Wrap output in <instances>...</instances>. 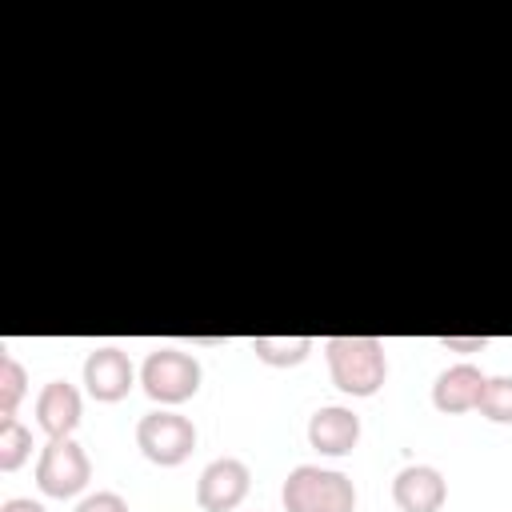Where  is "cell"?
I'll return each instance as SVG.
<instances>
[{
    "label": "cell",
    "mask_w": 512,
    "mask_h": 512,
    "mask_svg": "<svg viewBox=\"0 0 512 512\" xmlns=\"http://www.w3.org/2000/svg\"><path fill=\"white\" fill-rule=\"evenodd\" d=\"M140 384L156 404H184L200 392V360L180 348H156L140 368Z\"/></svg>",
    "instance_id": "3"
},
{
    "label": "cell",
    "mask_w": 512,
    "mask_h": 512,
    "mask_svg": "<svg viewBox=\"0 0 512 512\" xmlns=\"http://www.w3.org/2000/svg\"><path fill=\"white\" fill-rule=\"evenodd\" d=\"M80 392L68 384V380H48L36 396V424L48 432V440H60V436H72L76 424H80Z\"/></svg>",
    "instance_id": "10"
},
{
    "label": "cell",
    "mask_w": 512,
    "mask_h": 512,
    "mask_svg": "<svg viewBox=\"0 0 512 512\" xmlns=\"http://www.w3.org/2000/svg\"><path fill=\"white\" fill-rule=\"evenodd\" d=\"M248 484H252L248 464L236 460V456H220V460H212L200 472V480H196V504L204 512H232L248 496Z\"/></svg>",
    "instance_id": "6"
},
{
    "label": "cell",
    "mask_w": 512,
    "mask_h": 512,
    "mask_svg": "<svg viewBox=\"0 0 512 512\" xmlns=\"http://www.w3.org/2000/svg\"><path fill=\"white\" fill-rule=\"evenodd\" d=\"M360 440V416L352 408H340V404H328V408H316L312 420H308V444L324 456H348Z\"/></svg>",
    "instance_id": "9"
},
{
    "label": "cell",
    "mask_w": 512,
    "mask_h": 512,
    "mask_svg": "<svg viewBox=\"0 0 512 512\" xmlns=\"http://www.w3.org/2000/svg\"><path fill=\"white\" fill-rule=\"evenodd\" d=\"M132 380H136V368H132L128 352H120L116 344H100V348L88 352V360H84V388H88L92 400L116 404V400L128 396Z\"/></svg>",
    "instance_id": "7"
},
{
    "label": "cell",
    "mask_w": 512,
    "mask_h": 512,
    "mask_svg": "<svg viewBox=\"0 0 512 512\" xmlns=\"http://www.w3.org/2000/svg\"><path fill=\"white\" fill-rule=\"evenodd\" d=\"M284 512H356V488L344 472L300 464L284 480Z\"/></svg>",
    "instance_id": "2"
},
{
    "label": "cell",
    "mask_w": 512,
    "mask_h": 512,
    "mask_svg": "<svg viewBox=\"0 0 512 512\" xmlns=\"http://www.w3.org/2000/svg\"><path fill=\"white\" fill-rule=\"evenodd\" d=\"M312 348H316L312 336H252L256 360H264L272 368H292V364L308 360Z\"/></svg>",
    "instance_id": "12"
},
{
    "label": "cell",
    "mask_w": 512,
    "mask_h": 512,
    "mask_svg": "<svg viewBox=\"0 0 512 512\" xmlns=\"http://www.w3.org/2000/svg\"><path fill=\"white\" fill-rule=\"evenodd\" d=\"M332 384L344 396H376L388 376V356L376 336H328L324 340Z\"/></svg>",
    "instance_id": "1"
},
{
    "label": "cell",
    "mask_w": 512,
    "mask_h": 512,
    "mask_svg": "<svg viewBox=\"0 0 512 512\" xmlns=\"http://www.w3.org/2000/svg\"><path fill=\"white\" fill-rule=\"evenodd\" d=\"M476 408L492 424H512V376H488Z\"/></svg>",
    "instance_id": "14"
},
{
    "label": "cell",
    "mask_w": 512,
    "mask_h": 512,
    "mask_svg": "<svg viewBox=\"0 0 512 512\" xmlns=\"http://www.w3.org/2000/svg\"><path fill=\"white\" fill-rule=\"evenodd\" d=\"M0 512H44V504H36V500H28V496H16V500H4Z\"/></svg>",
    "instance_id": "18"
},
{
    "label": "cell",
    "mask_w": 512,
    "mask_h": 512,
    "mask_svg": "<svg viewBox=\"0 0 512 512\" xmlns=\"http://www.w3.org/2000/svg\"><path fill=\"white\" fill-rule=\"evenodd\" d=\"M136 448H140L152 464L176 468V464H184V460L192 456V448H196V428H192L188 416L160 408V412L140 416V424H136Z\"/></svg>",
    "instance_id": "4"
},
{
    "label": "cell",
    "mask_w": 512,
    "mask_h": 512,
    "mask_svg": "<svg viewBox=\"0 0 512 512\" xmlns=\"http://www.w3.org/2000/svg\"><path fill=\"white\" fill-rule=\"evenodd\" d=\"M76 512H128V504L116 492H96V496H84L76 504Z\"/></svg>",
    "instance_id": "16"
},
{
    "label": "cell",
    "mask_w": 512,
    "mask_h": 512,
    "mask_svg": "<svg viewBox=\"0 0 512 512\" xmlns=\"http://www.w3.org/2000/svg\"><path fill=\"white\" fill-rule=\"evenodd\" d=\"M32 456V432L16 416H0V472H16Z\"/></svg>",
    "instance_id": "13"
},
{
    "label": "cell",
    "mask_w": 512,
    "mask_h": 512,
    "mask_svg": "<svg viewBox=\"0 0 512 512\" xmlns=\"http://www.w3.org/2000/svg\"><path fill=\"white\" fill-rule=\"evenodd\" d=\"M484 372L476 368V364H452V368H444L440 376H436V384H432V404L440 408V412H472L476 404H480V392H484Z\"/></svg>",
    "instance_id": "11"
},
{
    "label": "cell",
    "mask_w": 512,
    "mask_h": 512,
    "mask_svg": "<svg viewBox=\"0 0 512 512\" xmlns=\"http://www.w3.org/2000/svg\"><path fill=\"white\" fill-rule=\"evenodd\" d=\"M24 392H28L24 368L8 352H0V416H16V404L24 400Z\"/></svg>",
    "instance_id": "15"
},
{
    "label": "cell",
    "mask_w": 512,
    "mask_h": 512,
    "mask_svg": "<svg viewBox=\"0 0 512 512\" xmlns=\"http://www.w3.org/2000/svg\"><path fill=\"white\" fill-rule=\"evenodd\" d=\"M440 348H448V352H480V348H488V336H440Z\"/></svg>",
    "instance_id": "17"
},
{
    "label": "cell",
    "mask_w": 512,
    "mask_h": 512,
    "mask_svg": "<svg viewBox=\"0 0 512 512\" xmlns=\"http://www.w3.org/2000/svg\"><path fill=\"white\" fill-rule=\"evenodd\" d=\"M92 476V464L84 456V448L72 440V436H60V440H48L40 460H36V488L44 496H56V500H68L76 496Z\"/></svg>",
    "instance_id": "5"
},
{
    "label": "cell",
    "mask_w": 512,
    "mask_h": 512,
    "mask_svg": "<svg viewBox=\"0 0 512 512\" xmlns=\"http://www.w3.org/2000/svg\"><path fill=\"white\" fill-rule=\"evenodd\" d=\"M392 500L400 512H440L448 500V484L432 464H408L392 480Z\"/></svg>",
    "instance_id": "8"
}]
</instances>
